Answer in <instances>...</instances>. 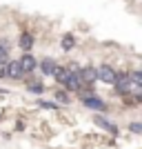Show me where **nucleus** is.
Here are the masks:
<instances>
[{
	"mask_svg": "<svg viewBox=\"0 0 142 149\" xmlns=\"http://www.w3.org/2000/svg\"><path fill=\"white\" fill-rule=\"evenodd\" d=\"M96 74H98V80L100 82H105V85H113L116 82V71H113L111 67H107V65H102V67L96 69Z\"/></svg>",
	"mask_w": 142,
	"mask_h": 149,
	"instance_id": "obj_1",
	"label": "nucleus"
},
{
	"mask_svg": "<svg viewBox=\"0 0 142 149\" xmlns=\"http://www.w3.org/2000/svg\"><path fill=\"white\" fill-rule=\"evenodd\" d=\"M78 78H80L82 85H93V82L98 80V74H96V69L93 67H85L78 71Z\"/></svg>",
	"mask_w": 142,
	"mask_h": 149,
	"instance_id": "obj_2",
	"label": "nucleus"
},
{
	"mask_svg": "<svg viewBox=\"0 0 142 149\" xmlns=\"http://www.w3.org/2000/svg\"><path fill=\"white\" fill-rule=\"evenodd\" d=\"M85 105L89 107V109H96V111H105L107 109L105 100L98 98V96H85Z\"/></svg>",
	"mask_w": 142,
	"mask_h": 149,
	"instance_id": "obj_3",
	"label": "nucleus"
},
{
	"mask_svg": "<svg viewBox=\"0 0 142 149\" xmlns=\"http://www.w3.org/2000/svg\"><path fill=\"white\" fill-rule=\"evenodd\" d=\"M67 89H71V91H78V89L82 87V82H80V78H78V71H69V76H67V80L62 82Z\"/></svg>",
	"mask_w": 142,
	"mask_h": 149,
	"instance_id": "obj_4",
	"label": "nucleus"
},
{
	"mask_svg": "<svg viewBox=\"0 0 142 149\" xmlns=\"http://www.w3.org/2000/svg\"><path fill=\"white\" fill-rule=\"evenodd\" d=\"M20 69H22V74H29V71H33L36 69V58L29 56V54H25V56L20 58Z\"/></svg>",
	"mask_w": 142,
	"mask_h": 149,
	"instance_id": "obj_5",
	"label": "nucleus"
},
{
	"mask_svg": "<svg viewBox=\"0 0 142 149\" xmlns=\"http://www.w3.org/2000/svg\"><path fill=\"white\" fill-rule=\"evenodd\" d=\"M7 76H11V78H20L22 76V69H20L18 60H7Z\"/></svg>",
	"mask_w": 142,
	"mask_h": 149,
	"instance_id": "obj_6",
	"label": "nucleus"
},
{
	"mask_svg": "<svg viewBox=\"0 0 142 149\" xmlns=\"http://www.w3.org/2000/svg\"><path fill=\"white\" fill-rule=\"evenodd\" d=\"M116 89L120 93H127V87H129V76H116Z\"/></svg>",
	"mask_w": 142,
	"mask_h": 149,
	"instance_id": "obj_7",
	"label": "nucleus"
},
{
	"mask_svg": "<svg viewBox=\"0 0 142 149\" xmlns=\"http://www.w3.org/2000/svg\"><path fill=\"white\" fill-rule=\"evenodd\" d=\"M40 69H42V74L51 76V74H53V69H56V62L51 60V58H44V60L40 62Z\"/></svg>",
	"mask_w": 142,
	"mask_h": 149,
	"instance_id": "obj_8",
	"label": "nucleus"
},
{
	"mask_svg": "<svg viewBox=\"0 0 142 149\" xmlns=\"http://www.w3.org/2000/svg\"><path fill=\"white\" fill-rule=\"evenodd\" d=\"M51 76H53L58 82H64V80H67V76H69V69L58 67V65H56V69H53V74H51Z\"/></svg>",
	"mask_w": 142,
	"mask_h": 149,
	"instance_id": "obj_9",
	"label": "nucleus"
},
{
	"mask_svg": "<svg viewBox=\"0 0 142 149\" xmlns=\"http://www.w3.org/2000/svg\"><path fill=\"white\" fill-rule=\"evenodd\" d=\"M96 125H100L102 129H109V131H111V134H118V129H116V127H113L111 123H109V120H105V118H102V116H96Z\"/></svg>",
	"mask_w": 142,
	"mask_h": 149,
	"instance_id": "obj_10",
	"label": "nucleus"
},
{
	"mask_svg": "<svg viewBox=\"0 0 142 149\" xmlns=\"http://www.w3.org/2000/svg\"><path fill=\"white\" fill-rule=\"evenodd\" d=\"M20 47H22V49H31V47H33V36H31V33H22V36H20Z\"/></svg>",
	"mask_w": 142,
	"mask_h": 149,
	"instance_id": "obj_11",
	"label": "nucleus"
},
{
	"mask_svg": "<svg viewBox=\"0 0 142 149\" xmlns=\"http://www.w3.org/2000/svg\"><path fill=\"white\" fill-rule=\"evenodd\" d=\"M73 45H76V40H73L71 33H64V36H62V49H64V51L73 49Z\"/></svg>",
	"mask_w": 142,
	"mask_h": 149,
	"instance_id": "obj_12",
	"label": "nucleus"
},
{
	"mask_svg": "<svg viewBox=\"0 0 142 149\" xmlns=\"http://www.w3.org/2000/svg\"><path fill=\"white\" fill-rule=\"evenodd\" d=\"M129 82L140 85V87H142V74H140V71H131V74H129Z\"/></svg>",
	"mask_w": 142,
	"mask_h": 149,
	"instance_id": "obj_13",
	"label": "nucleus"
},
{
	"mask_svg": "<svg viewBox=\"0 0 142 149\" xmlns=\"http://www.w3.org/2000/svg\"><path fill=\"white\" fill-rule=\"evenodd\" d=\"M7 60H9V49L0 45V65H7Z\"/></svg>",
	"mask_w": 142,
	"mask_h": 149,
	"instance_id": "obj_14",
	"label": "nucleus"
},
{
	"mask_svg": "<svg viewBox=\"0 0 142 149\" xmlns=\"http://www.w3.org/2000/svg\"><path fill=\"white\" fill-rule=\"evenodd\" d=\"M56 98L60 100L62 105H67L69 100H71V98H69V93H67V91H56Z\"/></svg>",
	"mask_w": 142,
	"mask_h": 149,
	"instance_id": "obj_15",
	"label": "nucleus"
},
{
	"mask_svg": "<svg viewBox=\"0 0 142 149\" xmlns=\"http://www.w3.org/2000/svg\"><path fill=\"white\" fill-rule=\"evenodd\" d=\"M131 131H133V134H140V131H142V125L140 123H133V125H131Z\"/></svg>",
	"mask_w": 142,
	"mask_h": 149,
	"instance_id": "obj_16",
	"label": "nucleus"
},
{
	"mask_svg": "<svg viewBox=\"0 0 142 149\" xmlns=\"http://www.w3.org/2000/svg\"><path fill=\"white\" fill-rule=\"evenodd\" d=\"M29 89H31V91H38V93H40V91H42V85H40V82H36V85H29Z\"/></svg>",
	"mask_w": 142,
	"mask_h": 149,
	"instance_id": "obj_17",
	"label": "nucleus"
}]
</instances>
